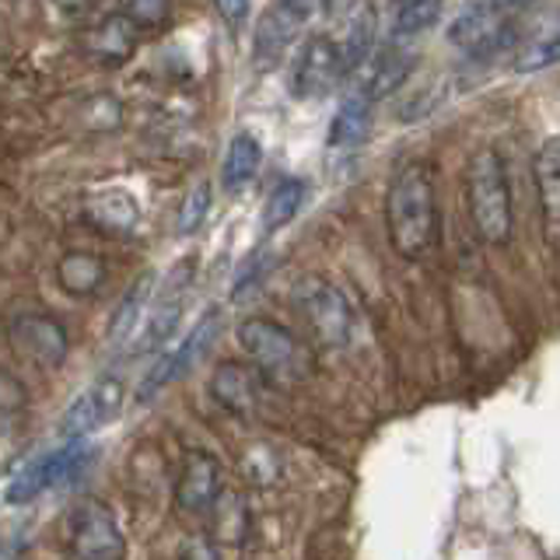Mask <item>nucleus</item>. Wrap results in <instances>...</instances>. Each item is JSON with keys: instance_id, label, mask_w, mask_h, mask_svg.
<instances>
[{"instance_id": "f257e3e1", "label": "nucleus", "mask_w": 560, "mask_h": 560, "mask_svg": "<svg viewBox=\"0 0 560 560\" xmlns=\"http://www.w3.org/2000/svg\"><path fill=\"white\" fill-rule=\"evenodd\" d=\"M385 228L402 259H424L438 242V197L424 162L399 165L389 197H385Z\"/></svg>"}, {"instance_id": "f03ea898", "label": "nucleus", "mask_w": 560, "mask_h": 560, "mask_svg": "<svg viewBox=\"0 0 560 560\" xmlns=\"http://www.w3.org/2000/svg\"><path fill=\"white\" fill-rule=\"evenodd\" d=\"M466 207L472 232L480 242L501 245L512 242L515 210H512V186H508V168L494 148H480L466 165Z\"/></svg>"}, {"instance_id": "7ed1b4c3", "label": "nucleus", "mask_w": 560, "mask_h": 560, "mask_svg": "<svg viewBox=\"0 0 560 560\" xmlns=\"http://www.w3.org/2000/svg\"><path fill=\"white\" fill-rule=\"evenodd\" d=\"M238 343L253 358L267 382H302L312 375V350L288 326L273 319H245L238 326Z\"/></svg>"}, {"instance_id": "20e7f679", "label": "nucleus", "mask_w": 560, "mask_h": 560, "mask_svg": "<svg viewBox=\"0 0 560 560\" xmlns=\"http://www.w3.org/2000/svg\"><path fill=\"white\" fill-rule=\"evenodd\" d=\"M294 308L305 319L312 340L326 350H340L354 337V308L347 294L326 277H302L294 288Z\"/></svg>"}, {"instance_id": "39448f33", "label": "nucleus", "mask_w": 560, "mask_h": 560, "mask_svg": "<svg viewBox=\"0 0 560 560\" xmlns=\"http://www.w3.org/2000/svg\"><path fill=\"white\" fill-rule=\"evenodd\" d=\"M92 459V448L88 442H63L60 448L43 452L39 459H32L25 469H18L11 483H8V504H32L35 498H43L46 490L60 487L67 480H74L78 472Z\"/></svg>"}, {"instance_id": "423d86ee", "label": "nucleus", "mask_w": 560, "mask_h": 560, "mask_svg": "<svg viewBox=\"0 0 560 560\" xmlns=\"http://www.w3.org/2000/svg\"><path fill=\"white\" fill-rule=\"evenodd\" d=\"M67 547L74 560H122L127 539H122L113 508L98 498H88L74 508V515H70Z\"/></svg>"}, {"instance_id": "0eeeda50", "label": "nucleus", "mask_w": 560, "mask_h": 560, "mask_svg": "<svg viewBox=\"0 0 560 560\" xmlns=\"http://www.w3.org/2000/svg\"><path fill=\"white\" fill-rule=\"evenodd\" d=\"M8 340L25 361L46 368H60L70 354V337L67 329L46 312H18L8 323Z\"/></svg>"}, {"instance_id": "6e6552de", "label": "nucleus", "mask_w": 560, "mask_h": 560, "mask_svg": "<svg viewBox=\"0 0 560 560\" xmlns=\"http://www.w3.org/2000/svg\"><path fill=\"white\" fill-rule=\"evenodd\" d=\"M340 43H332L329 35H312L291 63V92L294 98H323L340 81Z\"/></svg>"}, {"instance_id": "1a4fd4ad", "label": "nucleus", "mask_w": 560, "mask_h": 560, "mask_svg": "<svg viewBox=\"0 0 560 560\" xmlns=\"http://www.w3.org/2000/svg\"><path fill=\"white\" fill-rule=\"evenodd\" d=\"M189 277H192V262H179V270L172 273L168 284L158 291V298L151 302V308L144 312L148 319L144 323V332H140V343H137V354H151V350L172 343L175 329H179V319L186 312V291H189Z\"/></svg>"}, {"instance_id": "9d476101", "label": "nucleus", "mask_w": 560, "mask_h": 560, "mask_svg": "<svg viewBox=\"0 0 560 560\" xmlns=\"http://www.w3.org/2000/svg\"><path fill=\"white\" fill-rule=\"evenodd\" d=\"M119 407H122V382L105 375L95 385H88V389L70 402V410L63 413L60 434L67 442H84L92 431L109 424V420L119 413Z\"/></svg>"}, {"instance_id": "9b49d317", "label": "nucleus", "mask_w": 560, "mask_h": 560, "mask_svg": "<svg viewBox=\"0 0 560 560\" xmlns=\"http://www.w3.org/2000/svg\"><path fill=\"white\" fill-rule=\"evenodd\" d=\"M210 396H214L228 413L253 417L270 396V382L262 378L259 368L242 361H224L210 375Z\"/></svg>"}, {"instance_id": "f8f14e48", "label": "nucleus", "mask_w": 560, "mask_h": 560, "mask_svg": "<svg viewBox=\"0 0 560 560\" xmlns=\"http://www.w3.org/2000/svg\"><path fill=\"white\" fill-rule=\"evenodd\" d=\"M218 323H221L218 308H210V312L203 315V319H200L197 326H192V329L186 332V337H183L179 343H175V347L168 350V354H165L162 361H158V364L151 368V372L144 375V382H140V389H137V399L144 402V399H151L154 393H162L168 382L179 378V375L186 372V368L203 354L207 343L214 340Z\"/></svg>"}, {"instance_id": "ddd939ff", "label": "nucleus", "mask_w": 560, "mask_h": 560, "mask_svg": "<svg viewBox=\"0 0 560 560\" xmlns=\"http://www.w3.org/2000/svg\"><path fill=\"white\" fill-rule=\"evenodd\" d=\"M508 28L512 25L504 22V11L498 4H490V0H483V4H472L455 18L448 28V43L466 49L469 57H483V52H494L512 39Z\"/></svg>"}, {"instance_id": "4468645a", "label": "nucleus", "mask_w": 560, "mask_h": 560, "mask_svg": "<svg viewBox=\"0 0 560 560\" xmlns=\"http://www.w3.org/2000/svg\"><path fill=\"white\" fill-rule=\"evenodd\" d=\"M221 494V463L210 452H186L179 480H175V504L183 512H210V504Z\"/></svg>"}, {"instance_id": "2eb2a0df", "label": "nucleus", "mask_w": 560, "mask_h": 560, "mask_svg": "<svg viewBox=\"0 0 560 560\" xmlns=\"http://www.w3.org/2000/svg\"><path fill=\"white\" fill-rule=\"evenodd\" d=\"M305 22L298 14H291L280 0H273V4L259 14L256 22V35H253V63L259 70H270L280 63V57L291 49V43L302 35Z\"/></svg>"}, {"instance_id": "dca6fc26", "label": "nucleus", "mask_w": 560, "mask_h": 560, "mask_svg": "<svg viewBox=\"0 0 560 560\" xmlns=\"http://www.w3.org/2000/svg\"><path fill=\"white\" fill-rule=\"evenodd\" d=\"M413 67H417V52L413 49H402V46H393V49H385L378 52V57L372 60V67H368V74H364V84H361V98L368 102H382V98H389L393 92H399L402 84H407V78L413 74Z\"/></svg>"}, {"instance_id": "f3484780", "label": "nucleus", "mask_w": 560, "mask_h": 560, "mask_svg": "<svg viewBox=\"0 0 560 560\" xmlns=\"http://www.w3.org/2000/svg\"><path fill=\"white\" fill-rule=\"evenodd\" d=\"M533 175H536V192L542 203L547 242L557 249V232H560V144H557V137H550L547 144L536 151Z\"/></svg>"}, {"instance_id": "a211bd4d", "label": "nucleus", "mask_w": 560, "mask_h": 560, "mask_svg": "<svg viewBox=\"0 0 560 560\" xmlns=\"http://www.w3.org/2000/svg\"><path fill=\"white\" fill-rule=\"evenodd\" d=\"M137 39H140V32L116 11L109 18H102V22L84 35V46L102 63H122L133 57Z\"/></svg>"}, {"instance_id": "6ab92c4d", "label": "nucleus", "mask_w": 560, "mask_h": 560, "mask_svg": "<svg viewBox=\"0 0 560 560\" xmlns=\"http://www.w3.org/2000/svg\"><path fill=\"white\" fill-rule=\"evenodd\" d=\"M368 133H372V102L354 92L343 98L337 116H332L326 140H329V148H358L364 144Z\"/></svg>"}, {"instance_id": "aec40b11", "label": "nucleus", "mask_w": 560, "mask_h": 560, "mask_svg": "<svg viewBox=\"0 0 560 560\" xmlns=\"http://www.w3.org/2000/svg\"><path fill=\"white\" fill-rule=\"evenodd\" d=\"M262 165V148H259V140L253 133H238L232 144H228V154H224V165H221V183L228 192H238L245 189L253 179H256V172Z\"/></svg>"}, {"instance_id": "412c9836", "label": "nucleus", "mask_w": 560, "mask_h": 560, "mask_svg": "<svg viewBox=\"0 0 560 560\" xmlns=\"http://www.w3.org/2000/svg\"><path fill=\"white\" fill-rule=\"evenodd\" d=\"M151 291H154V273H140L137 280H133V288L122 294V302H119V308H116V315H113V323H109V343L113 347H119L127 337H133L137 332V326H140V319H144V312H148V302H151Z\"/></svg>"}, {"instance_id": "4be33fe9", "label": "nucleus", "mask_w": 560, "mask_h": 560, "mask_svg": "<svg viewBox=\"0 0 560 560\" xmlns=\"http://www.w3.org/2000/svg\"><path fill=\"white\" fill-rule=\"evenodd\" d=\"M57 277H60V288H63L67 294L88 298V294H95V291L102 288V280H105V262H102V256H95V253L74 249V253H67V256L60 259Z\"/></svg>"}, {"instance_id": "5701e85b", "label": "nucleus", "mask_w": 560, "mask_h": 560, "mask_svg": "<svg viewBox=\"0 0 560 560\" xmlns=\"http://www.w3.org/2000/svg\"><path fill=\"white\" fill-rule=\"evenodd\" d=\"M302 203H305V183L302 179L277 183L273 192L267 197V207H262V228H267V232H280V228L294 221Z\"/></svg>"}, {"instance_id": "b1692460", "label": "nucleus", "mask_w": 560, "mask_h": 560, "mask_svg": "<svg viewBox=\"0 0 560 560\" xmlns=\"http://www.w3.org/2000/svg\"><path fill=\"white\" fill-rule=\"evenodd\" d=\"M445 11V0H399L396 8V32L399 35H417L431 25H438V18Z\"/></svg>"}, {"instance_id": "393cba45", "label": "nucleus", "mask_w": 560, "mask_h": 560, "mask_svg": "<svg viewBox=\"0 0 560 560\" xmlns=\"http://www.w3.org/2000/svg\"><path fill=\"white\" fill-rule=\"evenodd\" d=\"M372 39H375V14L364 11L354 25L347 32V43L340 46V60H343V74L347 70H354L358 63L368 60V52H372Z\"/></svg>"}, {"instance_id": "a878e982", "label": "nucleus", "mask_w": 560, "mask_h": 560, "mask_svg": "<svg viewBox=\"0 0 560 560\" xmlns=\"http://www.w3.org/2000/svg\"><path fill=\"white\" fill-rule=\"evenodd\" d=\"M119 14L127 18L137 32L162 28L172 18V0H119Z\"/></svg>"}, {"instance_id": "bb28decb", "label": "nucleus", "mask_w": 560, "mask_h": 560, "mask_svg": "<svg viewBox=\"0 0 560 560\" xmlns=\"http://www.w3.org/2000/svg\"><path fill=\"white\" fill-rule=\"evenodd\" d=\"M207 210H210V186L200 183V186H192L186 192V200L179 207V232L183 235H192L197 228L207 221Z\"/></svg>"}, {"instance_id": "cd10ccee", "label": "nucleus", "mask_w": 560, "mask_h": 560, "mask_svg": "<svg viewBox=\"0 0 560 560\" xmlns=\"http://www.w3.org/2000/svg\"><path fill=\"white\" fill-rule=\"evenodd\" d=\"M557 60V35H547V39H536L533 46H525L515 57V70L518 74H536V70H547Z\"/></svg>"}, {"instance_id": "c85d7f7f", "label": "nucleus", "mask_w": 560, "mask_h": 560, "mask_svg": "<svg viewBox=\"0 0 560 560\" xmlns=\"http://www.w3.org/2000/svg\"><path fill=\"white\" fill-rule=\"evenodd\" d=\"M214 8L232 28H238L245 18H249V0H214Z\"/></svg>"}, {"instance_id": "c756f323", "label": "nucleus", "mask_w": 560, "mask_h": 560, "mask_svg": "<svg viewBox=\"0 0 560 560\" xmlns=\"http://www.w3.org/2000/svg\"><path fill=\"white\" fill-rule=\"evenodd\" d=\"M280 4H284L291 14L302 18V22H308V18H312L315 11H319V8L326 4V0H280Z\"/></svg>"}, {"instance_id": "7c9ffc66", "label": "nucleus", "mask_w": 560, "mask_h": 560, "mask_svg": "<svg viewBox=\"0 0 560 560\" xmlns=\"http://www.w3.org/2000/svg\"><path fill=\"white\" fill-rule=\"evenodd\" d=\"M92 4H95V0H52V8L63 11V14H81V11L92 8Z\"/></svg>"}, {"instance_id": "2f4dec72", "label": "nucleus", "mask_w": 560, "mask_h": 560, "mask_svg": "<svg viewBox=\"0 0 560 560\" xmlns=\"http://www.w3.org/2000/svg\"><path fill=\"white\" fill-rule=\"evenodd\" d=\"M490 4H498V8L504 11L508 4H525V0H490Z\"/></svg>"}]
</instances>
